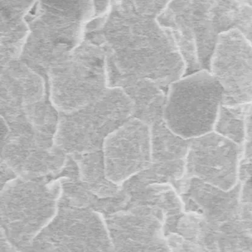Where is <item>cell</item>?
Masks as SVG:
<instances>
[{"mask_svg":"<svg viewBox=\"0 0 252 252\" xmlns=\"http://www.w3.org/2000/svg\"><path fill=\"white\" fill-rule=\"evenodd\" d=\"M107 71L148 79L167 88L186 73L181 52L157 18L117 10L102 24Z\"/></svg>","mask_w":252,"mask_h":252,"instance_id":"1","label":"cell"},{"mask_svg":"<svg viewBox=\"0 0 252 252\" xmlns=\"http://www.w3.org/2000/svg\"><path fill=\"white\" fill-rule=\"evenodd\" d=\"M173 188L185 213L201 217L205 252L252 251V222L242 217L240 181L228 191L195 178L177 182Z\"/></svg>","mask_w":252,"mask_h":252,"instance_id":"2","label":"cell"},{"mask_svg":"<svg viewBox=\"0 0 252 252\" xmlns=\"http://www.w3.org/2000/svg\"><path fill=\"white\" fill-rule=\"evenodd\" d=\"M133 104L122 90L109 87L94 102L71 113H59L53 146L66 155L102 150L103 141L132 118Z\"/></svg>","mask_w":252,"mask_h":252,"instance_id":"3","label":"cell"},{"mask_svg":"<svg viewBox=\"0 0 252 252\" xmlns=\"http://www.w3.org/2000/svg\"><path fill=\"white\" fill-rule=\"evenodd\" d=\"M223 100V90L206 69L171 83L166 92L163 120L168 129L186 139L213 131Z\"/></svg>","mask_w":252,"mask_h":252,"instance_id":"4","label":"cell"},{"mask_svg":"<svg viewBox=\"0 0 252 252\" xmlns=\"http://www.w3.org/2000/svg\"><path fill=\"white\" fill-rule=\"evenodd\" d=\"M52 104L71 113L102 97L107 89L106 51L102 45H78L49 68Z\"/></svg>","mask_w":252,"mask_h":252,"instance_id":"5","label":"cell"},{"mask_svg":"<svg viewBox=\"0 0 252 252\" xmlns=\"http://www.w3.org/2000/svg\"><path fill=\"white\" fill-rule=\"evenodd\" d=\"M32 251L112 252L104 216L61 197L57 212L33 240Z\"/></svg>","mask_w":252,"mask_h":252,"instance_id":"6","label":"cell"},{"mask_svg":"<svg viewBox=\"0 0 252 252\" xmlns=\"http://www.w3.org/2000/svg\"><path fill=\"white\" fill-rule=\"evenodd\" d=\"M17 177L10 181L8 230L15 248L29 249L58 208L62 178L51 182Z\"/></svg>","mask_w":252,"mask_h":252,"instance_id":"7","label":"cell"},{"mask_svg":"<svg viewBox=\"0 0 252 252\" xmlns=\"http://www.w3.org/2000/svg\"><path fill=\"white\" fill-rule=\"evenodd\" d=\"M252 40L238 30L218 36L209 71L223 90L222 105L252 103Z\"/></svg>","mask_w":252,"mask_h":252,"instance_id":"8","label":"cell"},{"mask_svg":"<svg viewBox=\"0 0 252 252\" xmlns=\"http://www.w3.org/2000/svg\"><path fill=\"white\" fill-rule=\"evenodd\" d=\"M243 150L244 146L213 130L190 139L185 173L177 182L195 178L222 190H231L239 182L238 166Z\"/></svg>","mask_w":252,"mask_h":252,"instance_id":"9","label":"cell"},{"mask_svg":"<svg viewBox=\"0 0 252 252\" xmlns=\"http://www.w3.org/2000/svg\"><path fill=\"white\" fill-rule=\"evenodd\" d=\"M83 22L38 10L27 23L28 33L22 47V61L29 66L51 67L66 57L80 44Z\"/></svg>","mask_w":252,"mask_h":252,"instance_id":"10","label":"cell"},{"mask_svg":"<svg viewBox=\"0 0 252 252\" xmlns=\"http://www.w3.org/2000/svg\"><path fill=\"white\" fill-rule=\"evenodd\" d=\"M19 121L14 134H9L4 144L2 161L24 179H38L59 173L68 156L56 149L53 138L37 133L26 118Z\"/></svg>","mask_w":252,"mask_h":252,"instance_id":"11","label":"cell"},{"mask_svg":"<svg viewBox=\"0 0 252 252\" xmlns=\"http://www.w3.org/2000/svg\"><path fill=\"white\" fill-rule=\"evenodd\" d=\"M107 179L121 186L152 163L150 126L131 118L110 133L102 148Z\"/></svg>","mask_w":252,"mask_h":252,"instance_id":"12","label":"cell"},{"mask_svg":"<svg viewBox=\"0 0 252 252\" xmlns=\"http://www.w3.org/2000/svg\"><path fill=\"white\" fill-rule=\"evenodd\" d=\"M104 218L114 251L170 252L160 209L130 205Z\"/></svg>","mask_w":252,"mask_h":252,"instance_id":"13","label":"cell"},{"mask_svg":"<svg viewBox=\"0 0 252 252\" xmlns=\"http://www.w3.org/2000/svg\"><path fill=\"white\" fill-rule=\"evenodd\" d=\"M152 163L135 175L145 184L166 183L172 186L184 176L190 139L181 138L168 129L163 121L150 126Z\"/></svg>","mask_w":252,"mask_h":252,"instance_id":"14","label":"cell"},{"mask_svg":"<svg viewBox=\"0 0 252 252\" xmlns=\"http://www.w3.org/2000/svg\"><path fill=\"white\" fill-rule=\"evenodd\" d=\"M108 85L119 88L133 104L132 118L148 125L163 120L166 92L163 88L146 78L124 76L107 71Z\"/></svg>","mask_w":252,"mask_h":252,"instance_id":"15","label":"cell"},{"mask_svg":"<svg viewBox=\"0 0 252 252\" xmlns=\"http://www.w3.org/2000/svg\"><path fill=\"white\" fill-rule=\"evenodd\" d=\"M122 189L129 197L127 206L147 205L163 211L165 236L174 233L178 220L184 215L181 196L172 185L166 183H143L135 177L123 184Z\"/></svg>","mask_w":252,"mask_h":252,"instance_id":"16","label":"cell"},{"mask_svg":"<svg viewBox=\"0 0 252 252\" xmlns=\"http://www.w3.org/2000/svg\"><path fill=\"white\" fill-rule=\"evenodd\" d=\"M70 157L77 166L79 180L95 196L107 199L116 197L121 192L122 186L107 179L102 150Z\"/></svg>","mask_w":252,"mask_h":252,"instance_id":"17","label":"cell"},{"mask_svg":"<svg viewBox=\"0 0 252 252\" xmlns=\"http://www.w3.org/2000/svg\"><path fill=\"white\" fill-rule=\"evenodd\" d=\"M252 114V103L236 105H221L213 131L240 146L246 140V121Z\"/></svg>","mask_w":252,"mask_h":252,"instance_id":"18","label":"cell"},{"mask_svg":"<svg viewBox=\"0 0 252 252\" xmlns=\"http://www.w3.org/2000/svg\"><path fill=\"white\" fill-rule=\"evenodd\" d=\"M36 0H0V35L15 36L26 40L27 17Z\"/></svg>","mask_w":252,"mask_h":252,"instance_id":"19","label":"cell"},{"mask_svg":"<svg viewBox=\"0 0 252 252\" xmlns=\"http://www.w3.org/2000/svg\"><path fill=\"white\" fill-rule=\"evenodd\" d=\"M42 12L85 23L94 12L93 0H36Z\"/></svg>","mask_w":252,"mask_h":252,"instance_id":"20","label":"cell"},{"mask_svg":"<svg viewBox=\"0 0 252 252\" xmlns=\"http://www.w3.org/2000/svg\"><path fill=\"white\" fill-rule=\"evenodd\" d=\"M10 128L3 117L0 116V156L4 144L10 134Z\"/></svg>","mask_w":252,"mask_h":252,"instance_id":"21","label":"cell"},{"mask_svg":"<svg viewBox=\"0 0 252 252\" xmlns=\"http://www.w3.org/2000/svg\"><path fill=\"white\" fill-rule=\"evenodd\" d=\"M2 161H2L1 157V156H0V165H1Z\"/></svg>","mask_w":252,"mask_h":252,"instance_id":"22","label":"cell"}]
</instances>
